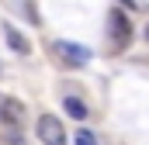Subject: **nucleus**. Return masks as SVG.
I'll return each mask as SVG.
<instances>
[{"label": "nucleus", "instance_id": "obj_3", "mask_svg": "<svg viewBox=\"0 0 149 145\" xmlns=\"http://www.w3.org/2000/svg\"><path fill=\"white\" fill-rule=\"evenodd\" d=\"M56 55H59L63 62H70V66H83V62L90 59V48H83V45H76V41H56Z\"/></svg>", "mask_w": 149, "mask_h": 145}, {"label": "nucleus", "instance_id": "obj_4", "mask_svg": "<svg viewBox=\"0 0 149 145\" xmlns=\"http://www.w3.org/2000/svg\"><path fill=\"white\" fill-rule=\"evenodd\" d=\"M3 35H7V41H10V48H14L17 55H28V52H31V45H28V38L21 35V31H17L14 24H7V28H3Z\"/></svg>", "mask_w": 149, "mask_h": 145}, {"label": "nucleus", "instance_id": "obj_7", "mask_svg": "<svg viewBox=\"0 0 149 145\" xmlns=\"http://www.w3.org/2000/svg\"><path fill=\"white\" fill-rule=\"evenodd\" d=\"M76 145H97V138H94V131L80 128V131H76Z\"/></svg>", "mask_w": 149, "mask_h": 145}, {"label": "nucleus", "instance_id": "obj_5", "mask_svg": "<svg viewBox=\"0 0 149 145\" xmlns=\"http://www.w3.org/2000/svg\"><path fill=\"white\" fill-rule=\"evenodd\" d=\"M0 114H3V121H7V124H14V128H17V124H21V117H24V107H21L17 100H3Z\"/></svg>", "mask_w": 149, "mask_h": 145}, {"label": "nucleus", "instance_id": "obj_2", "mask_svg": "<svg viewBox=\"0 0 149 145\" xmlns=\"http://www.w3.org/2000/svg\"><path fill=\"white\" fill-rule=\"evenodd\" d=\"M108 38H111L114 48H125L132 41V21L121 14V10H111L108 14Z\"/></svg>", "mask_w": 149, "mask_h": 145}, {"label": "nucleus", "instance_id": "obj_8", "mask_svg": "<svg viewBox=\"0 0 149 145\" xmlns=\"http://www.w3.org/2000/svg\"><path fill=\"white\" fill-rule=\"evenodd\" d=\"M146 38H149V24H146Z\"/></svg>", "mask_w": 149, "mask_h": 145}, {"label": "nucleus", "instance_id": "obj_1", "mask_svg": "<svg viewBox=\"0 0 149 145\" xmlns=\"http://www.w3.org/2000/svg\"><path fill=\"white\" fill-rule=\"evenodd\" d=\"M35 135L42 138V145H66V131H63V121L56 114H42L38 117Z\"/></svg>", "mask_w": 149, "mask_h": 145}, {"label": "nucleus", "instance_id": "obj_6", "mask_svg": "<svg viewBox=\"0 0 149 145\" xmlns=\"http://www.w3.org/2000/svg\"><path fill=\"white\" fill-rule=\"evenodd\" d=\"M63 107H66V114H70V117H76V121H83V117H87V107H83L76 97H66V100H63Z\"/></svg>", "mask_w": 149, "mask_h": 145}]
</instances>
